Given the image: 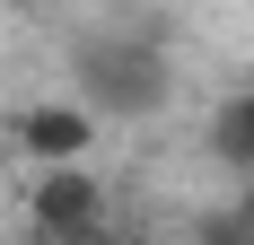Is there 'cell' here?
Masks as SVG:
<instances>
[{"label":"cell","mask_w":254,"mask_h":245,"mask_svg":"<svg viewBox=\"0 0 254 245\" xmlns=\"http://www.w3.org/2000/svg\"><path fill=\"white\" fill-rule=\"evenodd\" d=\"M246 193H254V184H246Z\"/></svg>","instance_id":"8992f818"},{"label":"cell","mask_w":254,"mask_h":245,"mask_svg":"<svg viewBox=\"0 0 254 245\" xmlns=\"http://www.w3.org/2000/svg\"><path fill=\"white\" fill-rule=\"evenodd\" d=\"M35 237L44 245H105V184L88 167H44V184H35Z\"/></svg>","instance_id":"7a4b0ae2"},{"label":"cell","mask_w":254,"mask_h":245,"mask_svg":"<svg viewBox=\"0 0 254 245\" xmlns=\"http://www.w3.org/2000/svg\"><path fill=\"white\" fill-rule=\"evenodd\" d=\"M70 79H79V105L88 114H114V122H131V114H158L167 105V88H176V70H167V44L158 35H88V44L70 53Z\"/></svg>","instance_id":"6da1fadb"},{"label":"cell","mask_w":254,"mask_h":245,"mask_svg":"<svg viewBox=\"0 0 254 245\" xmlns=\"http://www.w3.org/2000/svg\"><path fill=\"white\" fill-rule=\"evenodd\" d=\"M210 158H219L228 175H254V88L210 114Z\"/></svg>","instance_id":"277c9868"},{"label":"cell","mask_w":254,"mask_h":245,"mask_svg":"<svg viewBox=\"0 0 254 245\" xmlns=\"http://www.w3.org/2000/svg\"><path fill=\"white\" fill-rule=\"evenodd\" d=\"M88 140H97V114H88V105H26V114H18V149L44 158V167L88 158Z\"/></svg>","instance_id":"3957f363"},{"label":"cell","mask_w":254,"mask_h":245,"mask_svg":"<svg viewBox=\"0 0 254 245\" xmlns=\"http://www.w3.org/2000/svg\"><path fill=\"white\" fill-rule=\"evenodd\" d=\"M202 245H254V193L228 201V210H210V219H202Z\"/></svg>","instance_id":"5b68a950"}]
</instances>
